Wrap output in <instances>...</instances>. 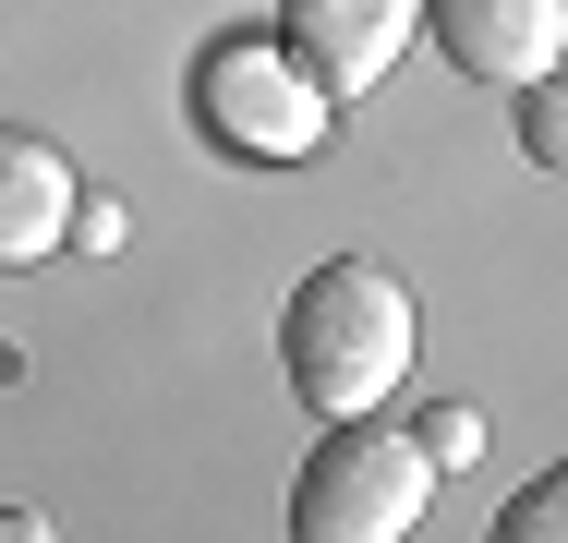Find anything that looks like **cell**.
I'll list each match as a JSON object with an SVG mask.
<instances>
[{
	"instance_id": "6da1fadb",
	"label": "cell",
	"mask_w": 568,
	"mask_h": 543,
	"mask_svg": "<svg viewBox=\"0 0 568 543\" xmlns=\"http://www.w3.org/2000/svg\"><path fill=\"white\" fill-rule=\"evenodd\" d=\"M278 375H291V399L327 411V423L387 411L399 375H412V290H399V266L327 254V266L278 303Z\"/></svg>"
},
{
	"instance_id": "7a4b0ae2",
	"label": "cell",
	"mask_w": 568,
	"mask_h": 543,
	"mask_svg": "<svg viewBox=\"0 0 568 543\" xmlns=\"http://www.w3.org/2000/svg\"><path fill=\"white\" fill-rule=\"evenodd\" d=\"M182 109H194V133H206L219 157H242V170H303V157L327 145V121H339V98L291 61V37H206Z\"/></svg>"
},
{
	"instance_id": "3957f363",
	"label": "cell",
	"mask_w": 568,
	"mask_h": 543,
	"mask_svg": "<svg viewBox=\"0 0 568 543\" xmlns=\"http://www.w3.org/2000/svg\"><path fill=\"white\" fill-rule=\"evenodd\" d=\"M424 508H436L424 434L375 423V411L327 423L315 447H303V471H291V543H399Z\"/></svg>"
},
{
	"instance_id": "277c9868",
	"label": "cell",
	"mask_w": 568,
	"mask_h": 543,
	"mask_svg": "<svg viewBox=\"0 0 568 543\" xmlns=\"http://www.w3.org/2000/svg\"><path fill=\"white\" fill-rule=\"evenodd\" d=\"M278 24H291V61H303L327 98H375L387 61L412 49L424 0H278Z\"/></svg>"
},
{
	"instance_id": "5b68a950",
	"label": "cell",
	"mask_w": 568,
	"mask_h": 543,
	"mask_svg": "<svg viewBox=\"0 0 568 543\" xmlns=\"http://www.w3.org/2000/svg\"><path fill=\"white\" fill-rule=\"evenodd\" d=\"M424 24L471 85H545L568 61V0H424Z\"/></svg>"
},
{
	"instance_id": "8992f818",
	"label": "cell",
	"mask_w": 568,
	"mask_h": 543,
	"mask_svg": "<svg viewBox=\"0 0 568 543\" xmlns=\"http://www.w3.org/2000/svg\"><path fill=\"white\" fill-rule=\"evenodd\" d=\"M85 182H73V157L49 145V133H12L0 121V266H37V254H61L85 206H73Z\"/></svg>"
},
{
	"instance_id": "52a82bcc",
	"label": "cell",
	"mask_w": 568,
	"mask_h": 543,
	"mask_svg": "<svg viewBox=\"0 0 568 543\" xmlns=\"http://www.w3.org/2000/svg\"><path fill=\"white\" fill-rule=\"evenodd\" d=\"M520 157H532L545 182H568V73L520 85Z\"/></svg>"
},
{
	"instance_id": "ba28073f",
	"label": "cell",
	"mask_w": 568,
	"mask_h": 543,
	"mask_svg": "<svg viewBox=\"0 0 568 543\" xmlns=\"http://www.w3.org/2000/svg\"><path fill=\"white\" fill-rule=\"evenodd\" d=\"M484 543H568V459L545 471V483H520L508 508H496V532Z\"/></svg>"
},
{
	"instance_id": "9c48e42d",
	"label": "cell",
	"mask_w": 568,
	"mask_h": 543,
	"mask_svg": "<svg viewBox=\"0 0 568 543\" xmlns=\"http://www.w3.org/2000/svg\"><path fill=\"white\" fill-rule=\"evenodd\" d=\"M424 459H436V471H471V459H484V411H436V423H424Z\"/></svg>"
},
{
	"instance_id": "30bf717a",
	"label": "cell",
	"mask_w": 568,
	"mask_h": 543,
	"mask_svg": "<svg viewBox=\"0 0 568 543\" xmlns=\"http://www.w3.org/2000/svg\"><path fill=\"white\" fill-rule=\"evenodd\" d=\"M0 543H61V532H49L37 508H0Z\"/></svg>"
}]
</instances>
